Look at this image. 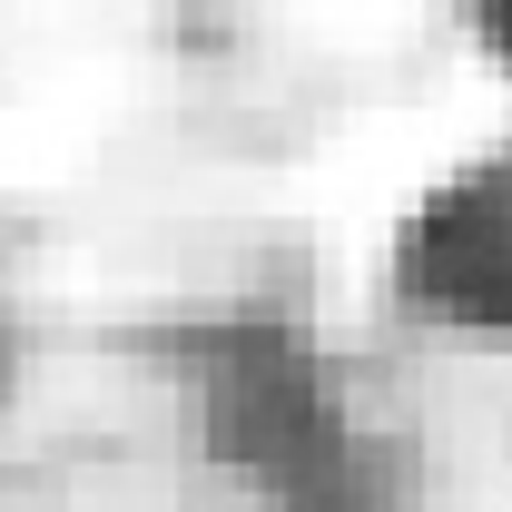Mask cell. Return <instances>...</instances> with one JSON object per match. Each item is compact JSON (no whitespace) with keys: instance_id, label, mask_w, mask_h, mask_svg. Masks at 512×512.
<instances>
[{"instance_id":"6da1fadb","label":"cell","mask_w":512,"mask_h":512,"mask_svg":"<svg viewBox=\"0 0 512 512\" xmlns=\"http://www.w3.org/2000/svg\"><path fill=\"white\" fill-rule=\"evenodd\" d=\"M493 30H503V50H512V0H493Z\"/></svg>"}]
</instances>
